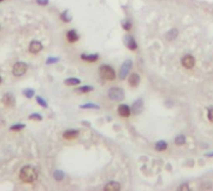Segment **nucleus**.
I'll use <instances>...</instances> for the list:
<instances>
[{
  "label": "nucleus",
  "mask_w": 213,
  "mask_h": 191,
  "mask_svg": "<svg viewBox=\"0 0 213 191\" xmlns=\"http://www.w3.org/2000/svg\"><path fill=\"white\" fill-rule=\"evenodd\" d=\"M39 178L38 170L31 166V165H25L21 168V170L19 173V179L20 181L24 184H34Z\"/></svg>",
  "instance_id": "f257e3e1"
},
{
  "label": "nucleus",
  "mask_w": 213,
  "mask_h": 191,
  "mask_svg": "<svg viewBox=\"0 0 213 191\" xmlns=\"http://www.w3.org/2000/svg\"><path fill=\"white\" fill-rule=\"evenodd\" d=\"M98 72H100V77L103 81H113L116 78L115 70L108 65H102L100 67V70H98Z\"/></svg>",
  "instance_id": "f03ea898"
},
{
  "label": "nucleus",
  "mask_w": 213,
  "mask_h": 191,
  "mask_svg": "<svg viewBox=\"0 0 213 191\" xmlns=\"http://www.w3.org/2000/svg\"><path fill=\"white\" fill-rule=\"evenodd\" d=\"M28 71V65L25 62H16L15 65L13 66V75L15 77H21L24 76Z\"/></svg>",
  "instance_id": "7ed1b4c3"
},
{
  "label": "nucleus",
  "mask_w": 213,
  "mask_h": 191,
  "mask_svg": "<svg viewBox=\"0 0 213 191\" xmlns=\"http://www.w3.org/2000/svg\"><path fill=\"white\" fill-rule=\"evenodd\" d=\"M125 97L123 91L120 87H112L110 91H108V98L111 100H115V102H120Z\"/></svg>",
  "instance_id": "20e7f679"
},
{
  "label": "nucleus",
  "mask_w": 213,
  "mask_h": 191,
  "mask_svg": "<svg viewBox=\"0 0 213 191\" xmlns=\"http://www.w3.org/2000/svg\"><path fill=\"white\" fill-rule=\"evenodd\" d=\"M43 44H41L40 41L38 40H34V41H31L30 42V45H29V52L30 54H33V55H36V54H39V52L43 50Z\"/></svg>",
  "instance_id": "39448f33"
},
{
  "label": "nucleus",
  "mask_w": 213,
  "mask_h": 191,
  "mask_svg": "<svg viewBox=\"0 0 213 191\" xmlns=\"http://www.w3.org/2000/svg\"><path fill=\"white\" fill-rule=\"evenodd\" d=\"M131 66H132V63H131V61H130V60L123 62V65L121 66V70H120V75H118L121 79H125L127 77L130 70H131Z\"/></svg>",
  "instance_id": "423d86ee"
},
{
  "label": "nucleus",
  "mask_w": 213,
  "mask_h": 191,
  "mask_svg": "<svg viewBox=\"0 0 213 191\" xmlns=\"http://www.w3.org/2000/svg\"><path fill=\"white\" fill-rule=\"evenodd\" d=\"M1 102H3V104L5 105V107H14V104H15V98H14V95H13L11 93H6V94L3 95Z\"/></svg>",
  "instance_id": "0eeeda50"
},
{
  "label": "nucleus",
  "mask_w": 213,
  "mask_h": 191,
  "mask_svg": "<svg viewBox=\"0 0 213 191\" xmlns=\"http://www.w3.org/2000/svg\"><path fill=\"white\" fill-rule=\"evenodd\" d=\"M182 66L185 68H192L194 66V57L193 56H191V55H187L182 58Z\"/></svg>",
  "instance_id": "6e6552de"
},
{
  "label": "nucleus",
  "mask_w": 213,
  "mask_h": 191,
  "mask_svg": "<svg viewBox=\"0 0 213 191\" xmlns=\"http://www.w3.org/2000/svg\"><path fill=\"white\" fill-rule=\"evenodd\" d=\"M80 39V36H79V34L76 33L75 30H69L66 33V40L70 42V44H75V42Z\"/></svg>",
  "instance_id": "1a4fd4ad"
},
{
  "label": "nucleus",
  "mask_w": 213,
  "mask_h": 191,
  "mask_svg": "<svg viewBox=\"0 0 213 191\" xmlns=\"http://www.w3.org/2000/svg\"><path fill=\"white\" fill-rule=\"evenodd\" d=\"M77 135H79V132L74 130V129H70V130H65L64 132L62 138L66 139V140H72V139H75V138H77Z\"/></svg>",
  "instance_id": "9d476101"
},
{
  "label": "nucleus",
  "mask_w": 213,
  "mask_h": 191,
  "mask_svg": "<svg viewBox=\"0 0 213 191\" xmlns=\"http://www.w3.org/2000/svg\"><path fill=\"white\" fill-rule=\"evenodd\" d=\"M117 112H118V115L125 117V118H126V117H130V114H131V110H130L128 105H126V104H121V105H118Z\"/></svg>",
  "instance_id": "9b49d317"
},
{
  "label": "nucleus",
  "mask_w": 213,
  "mask_h": 191,
  "mask_svg": "<svg viewBox=\"0 0 213 191\" xmlns=\"http://www.w3.org/2000/svg\"><path fill=\"white\" fill-rule=\"evenodd\" d=\"M142 109H143V102H142V99H137L136 102H133V104H132V112L135 114L141 113Z\"/></svg>",
  "instance_id": "f8f14e48"
},
{
  "label": "nucleus",
  "mask_w": 213,
  "mask_h": 191,
  "mask_svg": "<svg viewBox=\"0 0 213 191\" xmlns=\"http://www.w3.org/2000/svg\"><path fill=\"white\" fill-rule=\"evenodd\" d=\"M125 41H126V46L128 47L130 50H136L137 49V44H136V41H135V39L132 37V36H130L127 35L126 37H125Z\"/></svg>",
  "instance_id": "ddd939ff"
},
{
  "label": "nucleus",
  "mask_w": 213,
  "mask_h": 191,
  "mask_svg": "<svg viewBox=\"0 0 213 191\" xmlns=\"http://www.w3.org/2000/svg\"><path fill=\"white\" fill-rule=\"evenodd\" d=\"M128 82H130V86H131V87H137L138 83H140V76H138V73H136V72L131 73Z\"/></svg>",
  "instance_id": "4468645a"
},
{
  "label": "nucleus",
  "mask_w": 213,
  "mask_h": 191,
  "mask_svg": "<svg viewBox=\"0 0 213 191\" xmlns=\"http://www.w3.org/2000/svg\"><path fill=\"white\" fill-rule=\"evenodd\" d=\"M106 191H117V190H120L121 189V185L120 184H117V183H113V181H111V183H108L105 187Z\"/></svg>",
  "instance_id": "2eb2a0df"
},
{
  "label": "nucleus",
  "mask_w": 213,
  "mask_h": 191,
  "mask_svg": "<svg viewBox=\"0 0 213 191\" xmlns=\"http://www.w3.org/2000/svg\"><path fill=\"white\" fill-rule=\"evenodd\" d=\"M81 58L84 61H86V62H96L97 60H98V55H81Z\"/></svg>",
  "instance_id": "dca6fc26"
},
{
  "label": "nucleus",
  "mask_w": 213,
  "mask_h": 191,
  "mask_svg": "<svg viewBox=\"0 0 213 191\" xmlns=\"http://www.w3.org/2000/svg\"><path fill=\"white\" fill-rule=\"evenodd\" d=\"M155 149L157 150V151H163L167 149V143L166 141H162V140H160L156 143V145H155Z\"/></svg>",
  "instance_id": "f3484780"
},
{
  "label": "nucleus",
  "mask_w": 213,
  "mask_h": 191,
  "mask_svg": "<svg viewBox=\"0 0 213 191\" xmlns=\"http://www.w3.org/2000/svg\"><path fill=\"white\" fill-rule=\"evenodd\" d=\"M80 79L79 78H66L65 79V84L66 86H77V84H80Z\"/></svg>",
  "instance_id": "a211bd4d"
},
{
  "label": "nucleus",
  "mask_w": 213,
  "mask_h": 191,
  "mask_svg": "<svg viewBox=\"0 0 213 191\" xmlns=\"http://www.w3.org/2000/svg\"><path fill=\"white\" fill-rule=\"evenodd\" d=\"M92 89H93V87H91V86H84V87H79L75 92H77V93H89V92L92 91Z\"/></svg>",
  "instance_id": "6ab92c4d"
},
{
  "label": "nucleus",
  "mask_w": 213,
  "mask_h": 191,
  "mask_svg": "<svg viewBox=\"0 0 213 191\" xmlns=\"http://www.w3.org/2000/svg\"><path fill=\"white\" fill-rule=\"evenodd\" d=\"M54 178H55V180H56V181H61V180H64L65 175H64V173H62V171H60V170H56V171L54 173Z\"/></svg>",
  "instance_id": "aec40b11"
},
{
  "label": "nucleus",
  "mask_w": 213,
  "mask_h": 191,
  "mask_svg": "<svg viewBox=\"0 0 213 191\" xmlns=\"http://www.w3.org/2000/svg\"><path fill=\"white\" fill-rule=\"evenodd\" d=\"M25 128V125L24 124H15V125H11L10 127V130H13V132H18V130H21Z\"/></svg>",
  "instance_id": "412c9836"
},
{
  "label": "nucleus",
  "mask_w": 213,
  "mask_h": 191,
  "mask_svg": "<svg viewBox=\"0 0 213 191\" xmlns=\"http://www.w3.org/2000/svg\"><path fill=\"white\" fill-rule=\"evenodd\" d=\"M185 140H186V138H185L183 135H178V137L175 139V143H176L177 145H182L183 143H185Z\"/></svg>",
  "instance_id": "4be33fe9"
},
{
  "label": "nucleus",
  "mask_w": 213,
  "mask_h": 191,
  "mask_svg": "<svg viewBox=\"0 0 213 191\" xmlns=\"http://www.w3.org/2000/svg\"><path fill=\"white\" fill-rule=\"evenodd\" d=\"M36 102H38L41 107H44V108H48V103L45 102V99L44 98H41V97H36Z\"/></svg>",
  "instance_id": "5701e85b"
},
{
  "label": "nucleus",
  "mask_w": 213,
  "mask_h": 191,
  "mask_svg": "<svg viewBox=\"0 0 213 191\" xmlns=\"http://www.w3.org/2000/svg\"><path fill=\"white\" fill-rule=\"evenodd\" d=\"M81 108H82V109H87V108H93V109H97V108H98V105H96V104H92V103H89V104H82V105H81Z\"/></svg>",
  "instance_id": "b1692460"
},
{
  "label": "nucleus",
  "mask_w": 213,
  "mask_h": 191,
  "mask_svg": "<svg viewBox=\"0 0 213 191\" xmlns=\"http://www.w3.org/2000/svg\"><path fill=\"white\" fill-rule=\"evenodd\" d=\"M122 26H123V29H125V30L130 31V30H131V26H132V24H131V21H130V20H127V21H125V23L122 24Z\"/></svg>",
  "instance_id": "393cba45"
},
{
  "label": "nucleus",
  "mask_w": 213,
  "mask_h": 191,
  "mask_svg": "<svg viewBox=\"0 0 213 191\" xmlns=\"http://www.w3.org/2000/svg\"><path fill=\"white\" fill-rule=\"evenodd\" d=\"M24 95H25V97H28V98H31L34 95V89H25Z\"/></svg>",
  "instance_id": "a878e982"
},
{
  "label": "nucleus",
  "mask_w": 213,
  "mask_h": 191,
  "mask_svg": "<svg viewBox=\"0 0 213 191\" xmlns=\"http://www.w3.org/2000/svg\"><path fill=\"white\" fill-rule=\"evenodd\" d=\"M29 119H35V120H41L43 119V117L40 114H30L29 115Z\"/></svg>",
  "instance_id": "bb28decb"
},
{
  "label": "nucleus",
  "mask_w": 213,
  "mask_h": 191,
  "mask_svg": "<svg viewBox=\"0 0 213 191\" xmlns=\"http://www.w3.org/2000/svg\"><path fill=\"white\" fill-rule=\"evenodd\" d=\"M56 61H59V58H58V57H49L48 60H46V63L49 65V63H55Z\"/></svg>",
  "instance_id": "cd10ccee"
},
{
  "label": "nucleus",
  "mask_w": 213,
  "mask_h": 191,
  "mask_svg": "<svg viewBox=\"0 0 213 191\" xmlns=\"http://www.w3.org/2000/svg\"><path fill=\"white\" fill-rule=\"evenodd\" d=\"M208 119L209 122H213V108L208 109Z\"/></svg>",
  "instance_id": "c85d7f7f"
},
{
  "label": "nucleus",
  "mask_w": 213,
  "mask_h": 191,
  "mask_svg": "<svg viewBox=\"0 0 213 191\" xmlns=\"http://www.w3.org/2000/svg\"><path fill=\"white\" fill-rule=\"evenodd\" d=\"M36 3L40 4V5H46L49 3V0H36Z\"/></svg>",
  "instance_id": "c756f323"
},
{
  "label": "nucleus",
  "mask_w": 213,
  "mask_h": 191,
  "mask_svg": "<svg viewBox=\"0 0 213 191\" xmlns=\"http://www.w3.org/2000/svg\"><path fill=\"white\" fill-rule=\"evenodd\" d=\"M66 14H67V11H65L64 14H62V15H61V19L64 20V21H66V23H69V19L66 18Z\"/></svg>",
  "instance_id": "7c9ffc66"
},
{
  "label": "nucleus",
  "mask_w": 213,
  "mask_h": 191,
  "mask_svg": "<svg viewBox=\"0 0 213 191\" xmlns=\"http://www.w3.org/2000/svg\"><path fill=\"white\" fill-rule=\"evenodd\" d=\"M178 190H188V186L187 185H181V186H178Z\"/></svg>",
  "instance_id": "2f4dec72"
},
{
  "label": "nucleus",
  "mask_w": 213,
  "mask_h": 191,
  "mask_svg": "<svg viewBox=\"0 0 213 191\" xmlns=\"http://www.w3.org/2000/svg\"><path fill=\"white\" fill-rule=\"evenodd\" d=\"M1 82H3V78H1V76H0V84H1Z\"/></svg>",
  "instance_id": "473e14b6"
},
{
  "label": "nucleus",
  "mask_w": 213,
  "mask_h": 191,
  "mask_svg": "<svg viewBox=\"0 0 213 191\" xmlns=\"http://www.w3.org/2000/svg\"><path fill=\"white\" fill-rule=\"evenodd\" d=\"M3 1H5V0H0V3H3Z\"/></svg>",
  "instance_id": "72a5a7b5"
}]
</instances>
